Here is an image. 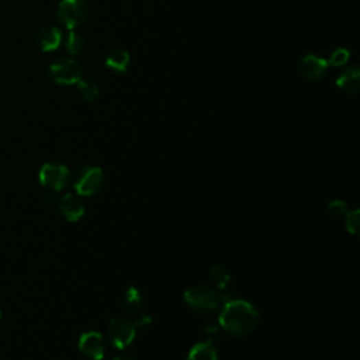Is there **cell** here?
I'll use <instances>...</instances> for the list:
<instances>
[{
    "instance_id": "6da1fadb",
    "label": "cell",
    "mask_w": 360,
    "mask_h": 360,
    "mask_svg": "<svg viewBox=\"0 0 360 360\" xmlns=\"http://www.w3.org/2000/svg\"><path fill=\"white\" fill-rule=\"evenodd\" d=\"M220 325L229 335L243 338L249 335L259 322L256 308L245 300H228L220 314Z\"/></svg>"
},
{
    "instance_id": "7a4b0ae2",
    "label": "cell",
    "mask_w": 360,
    "mask_h": 360,
    "mask_svg": "<svg viewBox=\"0 0 360 360\" xmlns=\"http://www.w3.org/2000/svg\"><path fill=\"white\" fill-rule=\"evenodd\" d=\"M186 304L199 314H210L216 311L221 304V293L205 286H196L185 293Z\"/></svg>"
},
{
    "instance_id": "3957f363",
    "label": "cell",
    "mask_w": 360,
    "mask_h": 360,
    "mask_svg": "<svg viewBox=\"0 0 360 360\" xmlns=\"http://www.w3.org/2000/svg\"><path fill=\"white\" fill-rule=\"evenodd\" d=\"M51 79L63 86H72L82 80L83 68L72 58H58L49 65Z\"/></svg>"
},
{
    "instance_id": "277c9868",
    "label": "cell",
    "mask_w": 360,
    "mask_h": 360,
    "mask_svg": "<svg viewBox=\"0 0 360 360\" xmlns=\"http://www.w3.org/2000/svg\"><path fill=\"white\" fill-rule=\"evenodd\" d=\"M89 16V5L86 0H63L56 9L58 21L68 30L82 25Z\"/></svg>"
},
{
    "instance_id": "5b68a950",
    "label": "cell",
    "mask_w": 360,
    "mask_h": 360,
    "mask_svg": "<svg viewBox=\"0 0 360 360\" xmlns=\"http://www.w3.org/2000/svg\"><path fill=\"white\" fill-rule=\"evenodd\" d=\"M40 183L51 190V192H59L63 190L68 182H69V169L58 162H49L43 165L38 173Z\"/></svg>"
},
{
    "instance_id": "8992f818",
    "label": "cell",
    "mask_w": 360,
    "mask_h": 360,
    "mask_svg": "<svg viewBox=\"0 0 360 360\" xmlns=\"http://www.w3.org/2000/svg\"><path fill=\"white\" fill-rule=\"evenodd\" d=\"M74 186L79 196L90 197L98 194L103 186V170L98 166L83 168L78 173Z\"/></svg>"
},
{
    "instance_id": "52a82bcc",
    "label": "cell",
    "mask_w": 360,
    "mask_h": 360,
    "mask_svg": "<svg viewBox=\"0 0 360 360\" xmlns=\"http://www.w3.org/2000/svg\"><path fill=\"white\" fill-rule=\"evenodd\" d=\"M135 324L126 318H114L109 324V338L114 348L123 350L126 349L135 338L137 329Z\"/></svg>"
},
{
    "instance_id": "ba28073f",
    "label": "cell",
    "mask_w": 360,
    "mask_h": 360,
    "mask_svg": "<svg viewBox=\"0 0 360 360\" xmlns=\"http://www.w3.org/2000/svg\"><path fill=\"white\" fill-rule=\"evenodd\" d=\"M328 61L319 55L307 54L298 59L297 69L304 79L307 80H321L328 72Z\"/></svg>"
},
{
    "instance_id": "9c48e42d",
    "label": "cell",
    "mask_w": 360,
    "mask_h": 360,
    "mask_svg": "<svg viewBox=\"0 0 360 360\" xmlns=\"http://www.w3.org/2000/svg\"><path fill=\"white\" fill-rule=\"evenodd\" d=\"M79 350L89 359L102 360L104 356V342L99 333L89 331L79 338Z\"/></svg>"
},
{
    "instance_id": "30bf717a",
    "label": "cell",
    "mask_w": 360,
    "mask_h": 360,
    "mask_svg": "<svg viewBox=\"0 0 360 360\" xmlns=\"http://www.w3.org/2000/svg\"><path fill=\"white\" fill-rule=\"evenodd\" d=\"M63 41H64L63 32L55 25L44 27L37 37V44L40 49L44 52L56 51L59 47H61Z\"/></svg>"
},
{
    "instance_id": "8fae6325",
    "label": "cell",
    "mask_w": 360,
    "mask_h": 360,
    "mask_svg": "<svg viewBox=\"0 0 360 360\" xmlns=\"http://www.w3.org/2000/svg\"><path fill=\"white\" fill-rule=\"evenodd\" d=\"M59 210H61L63 216L71 223L79 221L85 214L83 203L74 194H65L59 200Z\"/></svg>"
},
{
    "instance_id": "7c38bea8",
    "label": "cell",
    "mask_w": 360,
    "mask_h": 360,
    "mask_svg": "<svg viewBox=\"0 0 360 360\" xmlns=\"http://www.w3.org/2000/svg\"><path fill=\"white\" fill-rule=\"evenodd\" d=\"M337 86L348 95L359 93L360 89V69L359 67H350L345 69L337 79Z\"/></svg>"
},
{
    "instance_id": "4fadbf2b",
    "label": "cell",
    "mask_w": 360,
    "mask_h": 360,
    "mask_svg": "<svg viewBox=\"0 0 360 360\" xmlns=\"http://www.w3.org/2000/svg\"><path fill=\"white\" fill-rule=\"evenodd\" d=\"M131 63L130 54L124 49H113L107 54L104 59V65L107 69L115 74H124L127 72Z\"/></svg>"
},
{
    "instance_id": "5bb4252c",
    "label": "cell",
    "mask_w": 360,
    "mask_h": 360,
    "mask_svg": "<svg viewBox=\"0 0 360 360\" xmlns=\"http://www.w3.org/2000/svg\"><path fill=\"white\" fill-rule=\"evenodd\" d=\"M188 360H218V353L212 341L199 342L190 349Z\"/></svg>"
},
{
    "instance_id": "9a60e30c",
    "label": "cell",
    "mask_w": 360,
    "mask_h": 360,
    "mask_svg": "<svg viewBox=\"0 0 360 360\" xmlns=\"http://www.w3.org/2000/svg\"><path fill=\"white\" fill-rule=\"evenodd\" d=\"M123 304L128 313H135L142 306V295L138 289L128 287L123 295Z\"/></svg>"
},
{
    "instance_id": "2e32d148",
    "label": "cell",
    "mask_w": 360,
    "mask_h": 360,
    "mask_svg": "<svg viewBox=\"0 0 360 360\" xmlns=\"http://www.w3.org/2000/svg\"><path fill=\"white\" fill-rule=\"evenodd\" d=\"M78 85V92L86 102H95L100 96V90L96 83L89 80H80Z\"/></svg>"
},
{
    "instance_id": "e0dca14e",
    "label": "cell",
    "mask_w": 360,
    "mask_h": 360,
    "mask_svg": "<svg viewBox=\"0 0 360 360\" xmlns=\"http://www.w3.org/2000/svg\"><path fill=\"white\" fill-rule=\"evenodd\" d=\"M212 280L213 283L217 286V289L223 293L228 289V284H229V280H231V276L228 273V270L223 266H214L212 269Z\"/></svg>"
},
{
    "instance_id": "ac0fdd59",
    "label": "cell",
    "mask_w": 360,
    "mask_h": 360,
    "mask_svg": "<svg viewBox=\"0 0 360 360\" xmlns=\"http://www.w3.org/2000/svg\"><path fill=\"white\" fill-rule=\"evenodd\" d=\"M83 47H85V38L72 30L65 40V49L71 55H78L79 52H82Z\"/></svg>"
},
{
    "instance_id": "d6986e66",
    "label": "cell",
    "mask_w": 360,
    "mask_h": 360,
    "mask_svg": "<svg viewBox=\"0 0 360 360\" xmlns=\"http://www.w3.org/2000/svg\"><path fill=\"white\" fill-rule=\"evenodd\" d=\"M350 58V52L345 48H337L331 56H329V61H328V65H333V67H344L348 64Z\"/></svg>"
},
{
    "instance_id": "ffe728a7",
    "label": "cell",
    "mask_w": 360,
    "mask_h": 360,
    "mask_svg": "<svg viewBox=\"0 0 360 360\" xmlns=\"http://www.w3.org/2000/svg\"><path fill=\"white\" fill-rule=\"evenodd\" d=\"M328 212L334 218H342L348 214V207L342 200H334L328 204Z\"/></svg>"
},
{
    "instance_id": "44dd1931",
    "label": "cell",
    "mask_w": 360,
    "mask_h": 360,
    "mask_svg": "<svg viewBox=\"0 0 360 360\" xmlns=\"http://www.w3.org/2000/svg\"><path fill=\"white\" fill-rule=\"evenodd\" d=\"M346 217V229L349 234L352 235H357L359 232V210H353V212H348V214L345 216Z\"/></svg>"
},
{
    "instance_id": "7402d4cb",
    "label": "cell",
    "mask_w": 360,
    "mask_h": 360,
    "mask_svg": "<svg viewBox=\"0 0 360 360\" xmlns=\"http://www.w3.org/2000/svg\"><path fill=\"white\" fill-rule=\"evenodd\" d=\"M153 321H151V318H149V317H146V315H144L139 321H137L135 322V326H138V325H146V324H151Z\"/></svg>"
},
{
    "instance_id": "603a6c76",
    "label": "cell",
    "mask_w": 360,
    "mask_h": 360,
    "mask_svg": "<svg viewBox=\"0 0 360 360\" xmlns=\"http://www.w3.org/2000/svg\"><path fill=\"white\" fill-rule=\"evenodd\" d=\"M205 333H207L208 335H213V334L217 335V334H218V328H217V326H210V328L205 329Z\"/></svg>"
},
{
    "instance_id": "cb8c5ba5",
    "label": "cell",
    "mask_w": 360,
    "mask_h": 360,
    "mask_svg": "<svg viewBox=\"0 0 360 360\" xmlns=\"http://www.w3.org/2000/svg\"><path fill=\"white\" fill-rule=\"evenodd\" d=\"M113 360H134V359H131V357H126V356H122V357H115V359H113Z\"/></svg>"
},
{
    "instance_id": "d4e9b609",
    "label": "cell",
    "mask_w": 360,
    "mask_h": 360,
    "mask_svg": "<svg viewBox=\"0 0 360 360\" xmlns=\"http://www.w3.org/2000/svg\"><path fill=\"white\" fill-rule=\"evenodd\" d=\"M0 318H2V311H0Z\"/></svg>"
}]
</instances>
